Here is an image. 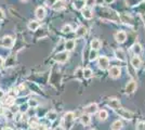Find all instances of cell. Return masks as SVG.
<instances>
[{
    "instance_id": "ee69618b",
    "label": "cell",
    "mask_w": 145,
    "mask_h": 130,
    "mask_svg": "<svg viewBox=\"0 0 145 130\" xmlns=\"http://www.w3.org/2000/svg\"><path fill=\"white\" fill-rule=\"evenodd\" d=\"M46 130H52V129H46Z\"/></svg>"
},
{
    "instance_id": "7bdbcfd3",
    "label": "cell",
    "mask_w": 145,
    "mask_h": 130,
    "mask_svg": "<svg viewBox=\"0 0 145 130\" xmlns=\"http://www.w3.org/2000/svg\"><path fill=\"white\" fill-rule=\"evenodd\" d=\"M22 1H27V0H22Z\"/></svg>"
},
{
    "instance_id": "bcb514c9",
    "label": "cell",
    "mask_w": 145,
    "mask_h": 130,
    "mask_svg": "<svg viewBox=\"0 0 145 130\" xmlns=\"http://www.w3.org/2000/svg\"><path fill=\"white\" fill-rule=\"evenodd\" d=\"M20 130H23V129H20Z\"/></svg>"
},
{
    "instance_id": "4dcf8cb0",
    "label": "cell",
    "mask_w": 145,
    "mask_h": 130,
    "mask_svg": "<svg viewBox=\"0 0 145 130\" xmlns=\"http://www.w3.org/2000/svg\"><path fill=\"white\" fill-rule=\"evenodd\" d=\"M62 31H63L64 34H69V33L72 31V26H71V25H64V26L62 27Z\"/></svg>"
},
{
    "instance_id": "7c38bea8",
    "label": "cell",
    "mask_w": 145,
    "mask_h": 130,
    "mask_svg": "<svg viewBox=\"0 0 145 130\" xmlns=\"http://www.w3.org/2000/svg\"><path fill=\"white\" fill-rule=\"evenodd\" d=\"M35 14H36L37 19L38 20H43L44 16H46V10L43 7H38L35 11Z\"/></svg>"
},
{
    "instance_id": "ba28073f",
    "label": "cell",
    "mask_w": 145,
    "mask_h": 130,
    "mask_svg": "<svg viewBox=\"0 0 145 130\" xmlns=\"http://www.w3.org/2000/svg\"><path fill=\"white\" fill-rule=\"evenodd\" d=\"M115 39L117 42L119 43H123L125 41H126V39H127V34L125 33V31H117L115 35Z\"/></svg>"
},
{
    "instance_id": "ab89813d",
    "label": "cell",
    "mask_w": 145,
    "mask_h": 130,
    "mask_svg": "<svg viewBox=\"0 0 145 130\" xmlns=\"http://www.w3.org/2000/svg\"><path fill=\"white\" fill-rule=\"evenodd\" d=\"M2 130H13V129H11V128H9V127H5Z\"/></svg>"
},
{
    "instance_id": "8992f818",
    "label": "cell",
    "mask_w": 145,
    "mask_h": 130,
    "mask_svg": "<svg viewBox=\"0 0 145 130\" xmlns=\"http://www.w3.org/2000/svg\"><path fill=\"white\" fill-rule=\"evenodd\" d=\"M109 66V60L106 56H101L99 59V67L101 69H107Z\"/></svg>"
},
{
    "instance_id": "5bb4252c",
    "label": "cell",
    "mask_w": 145,
    "mask_h": 130,
    "mask_svg": "<svg viewBox=\"0 0 145 130\" xmlns=\"http://www.w3.org/2000/svg\"><path fill=\"white\" fill-rule=\"evenodd\" d=\"M115 56L116 59H118L119 61H126V53L123 52V50L122 49H117L115 51Z\"/></svg>"
},
{
    "instance_id": "1f68e13d",
    "label": "cell",
    "mask_w": 145,
    "mask_h": 130,
    "mask_svg": "<svg viewBox=\"0 0 145 130\" xmlns=\"http://www.w3.org/2000/svg\"><path fill=\"white\" fill-rule=\"evenodd\" d=\"M20 111L22 112V113H27L28 111V104L26 103V104H22V105L20 106Z\"/></svg>"
},
{
    "instance_id": "ac0fdd59",
    "label": "cell",
    "mask_w": 145,
    "mask_h": 130,
    "mask_svg": "<svg viewBox=\"0 0 145 130\" xmlns=\"http://www.w3.org/2000/svg\"><path fill=\"white\" fill-rule=\"evenodd\" d=\"M82 15H84V18H85V19L90 20V19L93 18V12H92V10H91V9L86 8V9L82 10Z\"/></svg>"
},
{
    "instance_id": "4316f807",
    "label": "cell",
    "mask_w": 145,
    "mask_h": 130,
    "mask_svg": "<svg viewBox=\"0 0 145 130\" xmlns=\"http://www.w3.org/2000/svg\"><path fill=\"white\" fill-rule=\"evenodd\" d=\"M63 7H64V3H63V1H59V0H57V1L55 2L54 6L52 7V9H54V10H56V11H57V10H61Z\"/></svg>"
},
{
    "instance_id": "2e32d148",
    "label": "cell",
    "mask_w": 145,
    "mask_h": 130,
    "mask_svg": "<svg viewBox=\"0 0 145 130\" xmlns=\"http://www.w3.org/2000/svg\"><path fill=\"white\" fill-rule=\"evenodd\" d=\"M80 122H81V124L84 125V126H89L90 123H91L90 115H88V114H84V115L80 117Z\"/></svg>"
},
{
    "instance_id": "d4e9b609",
    "label": "cell",
    "mask_w": 145,
    "mask_h": 130,
    "mask_svg": "<svg viewBox=\"0 0 145 130\" xmlns=\"http://www.w3.org/2000/svg\"><path fill=\"white\" fill-rule=\"evenodd\" d=\"M122 128V123L120 120H115L112 125V130H120Z\"/></svg>"
},
{
    "instance_id": "cb8c5ba5",
    "label": "cell",
    "mask_w": 145,
    "mask_h": 130,
    "mask_svg": "<svg viewBox=\"0 0 145 130\" xmlns=\"http://www.w3.org/2000/svg\"><path fill=\"white\" fill-rule=\"evenodd\" d=\"M107 117H108V113H107V111L102 110V111L99 113V119H100V120L104 122V120H106V119H107Z\"/></svg>"
},
{
    "instance_id": "d6986e66",
    "label": "cell",
    "mask_w": 145,
    "mask_h": 130,
    "mask_svg": "<svg viewBox=\"0 0 145 130\" xmlns=\"http://www.w3.org/2000/svg\"><path fill=\"white\" fill-rule=\"evenodd\" d=\"M75 48V40H67L66 42H65V49H66L67 52H69V51H72Z\"/></svg>"
},
{
    "instance_id": "8d00e7d4",
    "label": "cell",
    "mask_w": 145,
    "mask_h": 130,
    "mask_svg": "<svg viewBox=\"0 0 145 130\" xmlns=\"http://www.w3.org/2000/svg\"><path fill=\"white\" fill-rule=\"evenodd\" d=\"M3 64H5V61H3V59L0 56V67H2V66H3Z\"/></svg>"
},
{
    "instance_id": "e575fe53",
    "label": "cell",
    "mask_w": 145,
    "mask_h": 130,
    "mask_svg": "<svg viewBox=\"0 0 145 130\" xmlns=\"http://www.w3.org/2000/svg\"><path fill=\"white\" fill-rule=\"evenodd\" d=\"M6 116H7V118H8V119H12L13 116H14V114H13L11 111H8L6 113Z\"/></svg>"
},
{
    "instance_id": "484cf974",
    "label": "cell",
    "mask_w": 145,
    "mask_h": 130,
    "mask_svg": "<svg viewBox=\"0 0 145 130\" xmlns=\"http://www.w3.org/2000/svg\"><path fill=\"white\" fill-rule=\"evenodd\" d=\"M121 20H122V22L126 23V24H131V21H132L131 16H130V15H127V14H122V15H121Z\"/></svg>"
},
{
    "instance_id": "b9f144b4",
    "label": "cell",
    "mask_w": 145,
    "mask_h": 130,
    "mask_svg": "<svg viewBox=\"0 0 145 130\" xmlns=\"http://www.w3.org/2000/svg\"><path fill=\"white\" fill-rule=\"evenodd\" d=\"M2 95H3V93H2V92H1V91H0V98H1Z\"/></svg>"
},
{
    "instance_id": "83f0119b",
    "label": "cell",
    "mask_w": 145,
    "mask_h": 130,
    "mask_svg": "<svg viewBox=\"0 0 145 130\" xmlns=\"http://www.w3.org/2000/svg\"><path fill=\"white\" fill-rule=\"evenodd\" d=\"M97 57V52L95 50H91L90 53H89V60L90 61H94Z\"/></svg>"
},
{
    "instance_id": "f546056e",
    "label": "cell",
    "mask_w": 145,
    "mask_h": 130,
    "mask_svg": "<svg viewBox=\"0 0 145 130\" xmlns=\"http://www.w3.org/2000/svg\"><path fill=\"white\" fill-rule=\"evenodd\" d=\"M95 2H97V0H86V7L89 8V9H91V8L94 7Z\"/></svg>"
},
{
    "instance_id": "4fadbf2b",
    "label": "cell",
    "mask_w": 145,
    "mask_h": 130,
    "mask_svg": "<svg viewBox=\"0 0 145 130\" xmlns=\"http://www.w3.org/2000/svg\"><path fill=\"white\" fill-rule=\"evenodd\" d=\"M28 28H29V31H37L38 28H39V26H40V23L38 22V21H35V20H31V21H29L28 22Z\"/></svg>"
},
{
    "instance_id": "836d02e7",
    "label": "cell",
    "mask_w": 145,
    "mask_h": 130,
    "mask_svg": "<svg viewBox=\"0 0 145 130\" xmlns=\"http://www.w3.org/2000/svg\"><path fill=\"white\" fill-rule=\"evenodd\" d=\"M57 0H46V5L49 7H53Z\"/></svg>"
},
{
    "instance_id": "7402d4cb",
    "label": "cell",
    "mask_w": 145,
    "mask_h": 130,
    "mask_svg": "<svg viewBox=\"0 0 145 130\" xmlns=\"http://www.w3.org/2000/svg\"><path fill=\"white\" fill-rule=\"evenodd\" d=\"M91 48L92 50H99L101 48V41L99 40V39H93L92 41H91Z\"/></svg>"
},
{
    "instance_id": "f35d334b",
    "label": "cell",
    "mask_w": 145,
    "mask_h": 130,
    "mask_svg": "<svg viewBox=\"0 0 145 130\" xmlns=\"http://www.w3.org/2000/svg\"><path fill=\"white\" fill-rule=\"evenodd\" d=\"M54 130H65V128H64V127H62V126H57Z\"/></svg>"
},
{
    "instance_id": "9a60e30c",
    "label": "cell",
    "mask_w": 145,
    "mask_h": 130,
    "mask_svg": "<svg viewBox=\"0 0 145 130\" xmlns=\"http://www.w3.org/2000/svg\"><path fill=\"white\" fill-rule=\"evenodd\" d=\"M85 6H86L85 0H75V1H74V7H75V9H77V10H84Z\"/></svg>"
},
{
    "instance_id": "d590c367",
    "label": "cell",
    "mask_w": 145,
    "mask_h": 130,
    "mask_svg": "<svg viewBox=\"0 0 145 130\" xmlns=\"http://www.w3.org/2000/svg\"><path fill=\"white\" fill-rule=\"evenodd\" d=\"M3 19H5V12L0 9V21H2Z\"/></svg>"
},
{
    "instance_id": "7a4b0ae2",
    "label": "cell",
    "mask_w": 145,
    "mask_h": 130,
    "mask_svg": "<svg viewBox=\"0 0 145 130\" xmlns=\"http://www.w3.org/2000/svg\"><path fill=\"white\" fill-rule=\"evenodd\" d=\"M117 113H118V115L121 116L122 118H125V119H127V120H131L133 117V114L132 112L128 111L126 108H119V110H117Z\"/></svg>"
},
{
    "instance_id": "9c48e42d",
    "label": "cell",
    "mask_w": 145,
    "mask_h": 130,
    "mask_svg": "<svg viewBox=\"0 0 145 130\" xmlns=\"http://www.w3.org/2000/svg\"><path fill=\"white\" fill-rule=\"evenodd\" d=\"M135 89H137V82L134 80L129 81L127 84V86H126V93L127 94H132L135 91Z\"/></svg>"
},
{
    "instance_id": "52a82bcc",
    "label": "cell",
    "mask_w": 145,
    "mask_h": 130,
    "mask_svg": "<svg viewBox=\"0 0 145 130\" xmlns=\"http://www.w3.org/2000/svg\"><path fill=\"white\" fill-rule=\"evenodd\" d=\"M2 44L6 48H12L14 44V39L11 36H5L2 38Z\"/></svg>"
},
{
    "instance_id": "8fae6325",
    "label": "cell",
    "mask_w": 145,
    "mask_h": 130,
    "mask_svg": "<svg viewBox=\"0 0 145 130\" xmlns=\"http://www.w3.org/2000/svg\"><path fill=\"white\" fill-rule=\"evenodd\" d=\"M141 64H142V61H141V59H140L139 56H134L132 59H131V65H132L133 68L138 69V68L141 67Z\"/></svg>"
},
{
    "instance_id": "5b68a950",
    "label": "cell",
    "mask_w": 145,
    "mask_h": 130,
    "mask_svg": "<svg viewBox=\"0 0 145 130\" xmlns=\"http://www.w3.org/2000/svg\"><path fill=\"white\" fill-rule=\"evenodd\" d=\"M121 75V69L120 67H118V66H113V67H110L109 69V76L112 77V78H119Z\"/></svg>"
},
{
    "instance_id": "6da1fadb",
    "label": "cell",
    "mask_w": 145,
    "mask_h": 130,
    "mask_svg": "<svg viewBox=\"0 0 145 130\" xmlns=\"http://www.w3.org/2000/svg\"><path fill=\"white\" fill-rule=\"evenodd\" d=\"M74 120H75V115L72 112H67L64 115V124L67 130H69L74 125Z\"/></svg>"
},
{
    "instance_id": "30bf717a",
    "label": "cell",
    "mask_w": 145,
    "mask_h": 130,
    "mask_svg": "<svg viewBox=\"0 0 145 130\" xmlns=\"http://www.w3.org/2000/svg\"><path fill=\"white\" fill-rule=\"evenodd\" d=\"M108 105L112 107V108H114L115 111H117V110H119V108H121V104H120V101L117 99H110L108 101Z\"/></svg>"
},
{
    "instance_id": "f6af8a7d",
    "label": "cell",
    "mask_w": 145,
    "mask_h": 130,
    "mask_svg": "<svg viewBox=\"0 0 145 130\" xmlns=\"http://www.w3.org/2000/svg\"><path fill=\"white\" fill-rule=\"evenodd\" d=\"M91 130H94V129H91Z\"/></svg>"
},
{
    "instance_id": "d6a6232c",
    "label": "cell",
    "mask_w": 145,
    "mask_h": 130,
    "mask_svg": "<svg viewBox=\"0 0 145 130\" xmlns=\"http://www.w3.org/2000/svg\"><path fill=\"white\" fill-rule=\"evenodd\" d=\"M137 130H145V122H141L137 126Z\"/></svg>"
},
{
    "instance_id": "f1b7e54d",
    "label": "cell",
    "mask_w": 145,
    "mask_h": 130,
    "mask_svg": "<svg viewBox=\"0 0 145 130\" xmlns=\"http://www.w3.org/2000/svg\"><path fill=\"white\" fill-rule=\"evenodd\" d=\"M27 104H28V106H29V107H31V108H35V107H37V106H38V102H37L35 99H30V100H28Z\"/></svg>"
},
{
    "instance_id": "ffe728a7",
    "label": "cell",
    "mask_w": 145,
    "mask_h": 130,
    "mask_svg": "<svg viewBox=\"0 0 145 130\" xmlns=\"http://www.w3.org/2000/svg\"><path fill=\"white\" fill-rule=\"evenodd\" d=\"M132 51H133V53H134L135 56H139L140 53L142 52V46H141L140 43L135 42L132 46Z\"/></svg>"
},
{
    "instance_id": "e0dca14e",
    "label": "cell",
    "mask_w": 145,
    "mask_h": 130,
    "mask_svg": "<svg viewBox=\"0 0 145 130\" xmlns=\"http://www.w3.org/2000/svg\"><path fill=\"white\" fill-rule=\"evenodd\" d=\"M86 34H87V28H86L85 26H82V25H80L78 28L76 29L77 37H84V36H86Z\"/></svg>"
},
{
    "instance_id": "3957f363",
    "label": "cell",
    "mask_w": 145,
    "mask_h": 130,
    "mask_svg": "<svg viewBox=\"0 0 145 130\" xmlns=\"http://www.w3.org/2000/svg\"><path fill=\"white\" fill-rule=\"evenodd\" d=\"M68 56H68V52L67 51H63V52H59L57 54H55L54 60L59 63H64L68 60Z\"/></svg>"
},
{
    "instance_id": "277c9868",
    "label": "cell",
    "mask_w": 145,
    "mask_h": 130,
    "mask_svg": "<svg viewBox=\"0 0 145 130\" xmlns=\"http://www.w3.org/2000/svg\"><path fill=\"white\" fill-rule=\"evenodd\" d=\"M84 111H85V114H88V115H92V114H94V113H97V103H91L89 105H87L84 108Z\"/></svg>"
},
{
    "instance_id": "74e56055",
    "label": "cell",
    "mask_w": 145,
    "mask_h": 130,
    "mask_svg": "<svg viewBox=\"0 0 145 130\" xmlns=\"http://www.w3.org/2000/svg\"><path fill=\"white\" fill-rule=\"evenodd\" d=\"M104 1H105V3H107V5H112L115 0H104Z\"/></svg>"
},
{
    "instance_id": "60d3db41",
    "label": "cell",
    "mask_w": 145,
    "mask_h": 130,
    "mask_svg": "<svg viewBox=\"0 0 145 130\" xmlns=\"http://www.w3.org/2000/svg\"><path fill=\"white\" fill-rule=\"evenodd\" d=\"M0 114H2V107L0 106Z\"/></svg>"
},
{
    "instance_id": "603a6c76",
    "label": "cell",
    "mask_w": 145,
    "mask_h": 130,
    "mask_svg": "<svg viewBox=\"0 0 145 130\" xmlns=\"http://www.w3.org/2000/svg\"><path fill=\"white\" fill-rule=\"evenodd\" d=\"M47 119L48 120H50V122H53V120H55L56 119V117H57V114H56V112H54V111H50L47 114Z\"/></svg>"
},
{
    "instance_id": "44dd1931",
    "label": "cell",
    "mask_w": 145,
    "mask_h": 130,
    "mask_svg": "<svg viewBox=\"0 0 145 130\" xmlns=\"http://www.w3.org/2000/svg\"><path fill=\"white\" fill-rule=\"evenodd\" d=\"M82 76H84V78H86V79H90L91 77L93 76L92 69H90V68H85L82 71Z\"/></svg>"
}]
</instances>
